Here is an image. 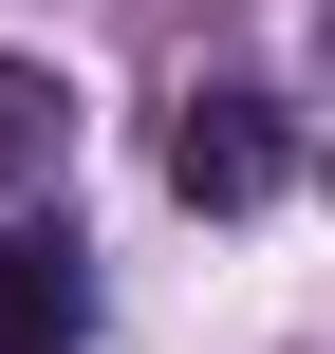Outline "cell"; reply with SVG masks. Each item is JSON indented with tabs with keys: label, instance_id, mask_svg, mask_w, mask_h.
<instances>
[{
	"label": "cell",
	"instance_id": "obj_1",
	"mask_svg": "<svg viewBox=\"0 0 335 354\" xmlns=\"http://www.w3.org/2000/svg\"><path fill=\"white\" fill-rule=\"evenodd\" d=\"M168 187H186V205H261V187H280V112H261V93H186Z\"/></svg>",
	"mask_w": 335,
	"mask_h": 354
},
{
	"label": "cell",
	"instance_id": "obj_2",
	"mask_svg": "<svg viewBox=\"0 0 335 354\" xmlns=\"http://www.w3.org/2000/svg\"><path fill=\"white\" fill-rule=\"evenodd\" d=\"M75 336H93V280H75V243L0 224V354H75Z\"/></svg>",
	"mask_w": 335,
	"mask_h": 354
},
{
	"label": "cell",
	"instance_id": "obj_3",
	"mask_svg": "<svg viewBox=\"0 0 335 354\" xmlns=\"http://www.w3.org/2000/svg\"><path fill=\"white\" fill-rule=\"evenodd\" d=\"M56 149H75V93H56L37 56H0V187H37Z\"/></svg>",
	"mask_w": 335,
	"mask_h": 354
}]
</instances>
